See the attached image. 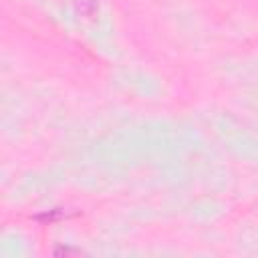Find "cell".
Listing matches in <instances>:
<instances>
[{
    "label": "cell",
    "mask_w": 258,
    "mask_h": 258,
    "mask_svg": "<svg viewBox=\"0 0 258 258\" xmlns=\"http://www.w3.org/2000/svg\"><path fill=\"white\" fill-rule=\"evenodd\" d=\"M54 254H81V250H71V248H58Z\"/></svg>",
    "instance_id": "obj_1"
}]
</instances>
